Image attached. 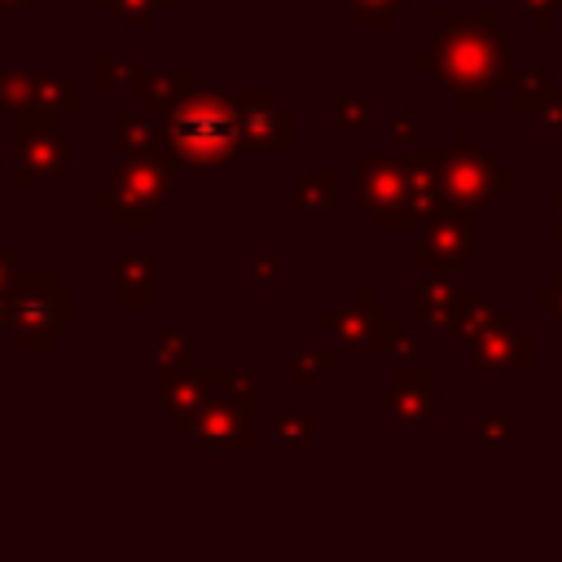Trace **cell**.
I'll use <instances>...</instances> for the list:
<instances>
[{
	"instance_id": "obj_1",
	"label": "cell",
	"mask_w": 562,
	"mask_h": 562,
	"mask_svg": "<svg viewBox=\"0 0 562 562\" xmlns=\"http://www.w3.org/2000/svg\"><path fill=\"white\" fill-rule=\"evenodd\" d=\"M176 140H180L189 154L211 158V154H220V149L233 140V119H228L224 110L198 105V110H189V114L176 119Z\"/></svg>"
}]
</instances>
